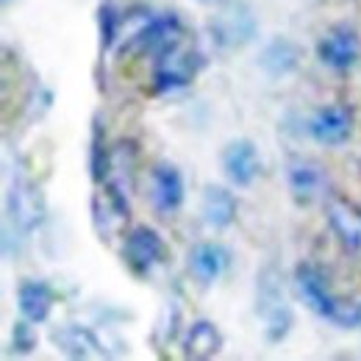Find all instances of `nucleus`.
I'll return each instance as SVG.
<instances>
[{"label":"nucleus","mask_w":361,"mask_h":361,"mask_svg":"<svg viewBox=\"0 0 361 361\" xmlns=\"http://www.w3.org/2000/svg\"><path fill=\"white\" fill-rule=\"evenodd\" d=\"M295 281H298V289L306 300V306L322 319H331L342 328H356L361 325V306H345L334 298V292L328 289L325 283V275L314 264H298L295 270Z\"/></svg>","instance_id":"obj_1"},{"label":"nucleus","mask_w":361,"mask_h":361,"mask_svg":"<svg viewBox=\"0 0 361 361\" xmlns=\"http://www.w3.org/2000/svg\"><path fill=\"white\" fill-rule=\"evenodd\" d=\"M256 312L264 319V336L267 342H281L292 331V309L286 303V292L281 283V272L267 264L259 272L256 283Z\"/></svg>","instance_id":"obj_2"},{"label":"nucleus","mask_w":361,"mask_h":361,"mask_svg":"<svg viewBox=\"0 0 361 361\" xmlns=\"http://www.w3.org/2000/svg\"><path fill=\"white\" fill-rule=\"evenodd\" d=\"M203 56L197 50H192L189 45H183L180 39H176L173 45H167L153 67V87L156 92H173L180 90L186 84L195 81V75L203 70Z\"/></svg>","instance_id":"obj_3"},{"label":"nucleus","mask_w":361,"mask_h":361,"mask_svg":"<svg viewBox=\"0 0 361 361\" xmlns=\"http://www.w3.org/2000/svg\"><path fill=\"white\" fill-rule=\"evenodd\" d=\"M42 217H45V203H42L39 189L28 176L17 173L6 195V226L14 223L20 233H31L42 223Z\"/></svg>","instance_id":"obj_4"},{"label":"nucleus","mask_w":361,"mask_h":361,"mask_svg":"<svg viewBox=\"0 0 361 361\" xmlns=\"http://www.w3.org/2000/svg\"><path fill=\"white\" fill-rule=\"evenodd\" d=\"M180 39V20L176 14H161V17H147V23L142 28H136L134 34L126 39L123 56H147V53H161L167 45H173Z\"/></svg>","instance_id":"obj_5"},{"label":"nucleus","mask_w":361,"mask_h":361,"mask_svg":"<svg viewBox=\"0 0 361 361\" xmlns=\"http://www.w3.org/2000/svg\"><path fill=\"white\" fill-rule=\"evenodd\" d=\"M209 28H212V39L220 47H242L256 37L253 11L245 3H228V6H223L212 17Z\"/></svg>","instance_id":"obj_6"},{"label":"nucleus","mask_w":361,"mask_h":361,"mask_svg":"<svg viewBox=\"0 0 361 361\" xmlns=\"http://www.w3.org/2000/svg\"><path fill=\"white\" fill-rule=\"evenodd\" d=\"M123 256L134 275H147L159 262H164L167 247H164V239L159 236V231H153L150 226H136L126 236Z\"/></svg>","instance_id":"obj_7"},{"label":"nucleus","mask_w":361,"mask_h":361,"mask_svg":"<svg viewBox=\"0 0 361 361\" xmlns=\"http://www.w3.org/2000/svg\"><path fill=\"white\" fill-rule=\"evenodd\" d=\"M359 37L353 28L348 25H339V28H331L319 42H317V59L331 67V70H350L356 61H359Z\"/></svg>","instance_id":"obj_8"},{"label":"nucleus","mask_w":361,"mask_h":361,"mask_svg":"<svg viewBox=\"0 0 361 361\" xmlns=\"http://www.w3.org/2000/svg\"><path fill=\"white\" fill-rule=\"evenodd\" d=\"M223 170L231 183L236 186H250L259 170H262V159H259V150L250 139H236L231 142L226 150H223Z\"/></svg>","instance_id":"obj_9"},{"label":"nucleus","mask_w":361,"mask_h":361,"mask_svg":"<svg viewBox=\"0 0 361 361\" xmlns=\"http://www.w3.org/2000/svg\"><path fill=\"white\" fill-rule=\"evenodd\" d=\"M350 131H353V114L336 103L314 111V117L309 120V134L319 145H342L350 139Z\"/></svg>","instance_id":"obj_10"},{"label":"nucleus","mask_w":361,"mask_h":361,"mask_svg":"<svg viewBox=\"0 0 361 361\" xmlns=\"http://www.w3.org/2000/svg\"><path fill=\"white\" fill-rule=\"evenodd\" d=\"M150 195H153V206L164 214L176 212L180 203H183V176L178 173L176 164H167V161H159L153 170H150Z\"/></svg>","instance_id":"obj_11"},{"label":"nucleus","mask_w":361,"mask_h":361,"mask_svg":"<svg viewBox=\"0 0 361 361\" xmlns=\"http://www.w3.org/2000/svg\"><path fill=\"white\" fill-rule=\"evenodd\" d=\"M226 267H228V250L223 245H217V242H200V245H195L189 250V270H192V275L203 286L214 283L226 272Z\"/></svg>","instance_id":"obj_12"},{"label":"nucleus","mask_w":361,"mask_h":361,"mask_svg":"<svg viewBox=\"0 0 361 361\" xmlns=\"http://www.w3.org/2000/svg\"><path fill=\"white\" fill-rule=\"evenodd\" d=\"M328 223L348 250H361V214L342 197H328Z\"/></svg>","instance_id":"obj_13"},{"label":"nucleus","mask_w":361,"mask_h":361,"mask_svg":"<svg viewBox=\"0 0 361 361\" xmlns=\"http://www.w3.org/2000/svg\"><path fill=\"white\" fill-rule=\"evenodd\" d=\"M220 350H223V334L214 322L197 319L189 325L186 339H183V356L186 359H214Z\"/></svg>","instance_id":"obj_14"},{"label":"nucleus","mask_w":361,"mask_h":361,"mask_svg":"<svg viewBox=\"0 0 361 361\" xmlns=\"http://www.w3.org/2000/svg\"><path fill=\"white\" fill-rule=\"evenodd\" d=\"M17 309L31 322H45L53 309V289L45 281H34V278L23 281L17 286Z\"/></svg>","instance_id":"obj_15"},{"label":"nucleus","mask_w":361,"mask_h":361,"mask_svg":"<svg viewBox=\"0 0 361 361\" xmlns=\"http://www.w3.org/2000/svg\"><path fill=\"white\" fill-rule=\"evenodd\" d=\"M200 214H203L206 226L228 228L236 220V197H233V192H228L226 186L209 183L203 189V197H200Z\"/></svg>","instance_id":"obj_16"},{"label":"nucleus","mask_w":361,"mask_h":361,"mask_svg":"<svg viewBox=\"0 0 361 361\" xmlns=\"http://www.w3.org/2000/svg\"><path fill=\"white\" fill-rule=\"evenodd\" d=\"M322 186V176L317 170V164H312L309 159H292L289 164V192L295 197L298 206H309L319 195Z\"/></svg>","instance_id":"obj_17"},{"label":"nucleus","mask_w":361,"mask_h":361,"mask_svg":"<svg viewBox=\"0 0 361 361\" xmlns=\"http://www.w3.org/2000/svg\"><path fill=\"white\" fill-rule=\"evenodd\" d=\"M53 342L73 359H90V356H106L100 342L92 336V331L81 328V325H67L61 331L53 334Z\"/></svg>","instance_id":"obj_18"},{"label":"nucleus","mask_w":361,"mask_h":361,"mask_svg":"<svg viewBox=\"0 0 361 361\" xmlns=\"http://www.w3.org/2000/svg\"><path fill=\"white\" fill-rule=\"evenodd\" d=\"M298 59H300V50H298L295 42H289V39H272L270 45L264 47V53H262V67L270 75H286L289 70L298 67Z\"/></svg>","instance_id":"obj_19"},{"label":"nucleus","mask_w":361,"mask_h":361,"mask_svg":"<svg viewBox=\"0 0 361 361\" xmlns=\"http://www.w3.org/2000/svg\"><path fill=\"white\" fill-rule=\"evenodd\" d=\"M111 170V156L106 147V131L100 126V117H92V139H90V176L94 183H106Z\"/></svg>","instance_id":"obj_20"},{"label":"nucleus","mask_w":361,"mask_h":361,"mask_svg":"<svg viewBox=\"0 0 361 361\" xmlns=\"http://www.w3.org/2000/svg\"><path fill=\"white\" fill-rule=\"evenodd\" d=\"M34 348H37V334H34V328H31V319H20V322H14V328H11V350L17 353V356H28V353H34Z\"/></svg>","instance_id":"obj_21"},{"label":"nucleus","mask_w":361,"mask_h":361,"mask_svg":"<svg viewBox=\"0 0 361 361\" xmlns=\"http://www.w3.org/2000/svg\"><path fill=\"white\" fill-rule=\"evenodd\" d=\"M97 23H100V47L109 50L117 39V11L111 3H103L97 8Z\"/></svg>","instance_id":"obj_22"},{"label":"nucleus","mask_w":361,"mask_h":361,"mask_svg":"<svg viewBox=\"0 0 361 361\" xmlns=\"http://www.w3.org/2000/svg\"><path fill=\"white\" fill-rule=\"evenodd\" d=\"M3 3H8V0H3Z\"/></svg>","instance_id":"obj_23"}]
</instances>
